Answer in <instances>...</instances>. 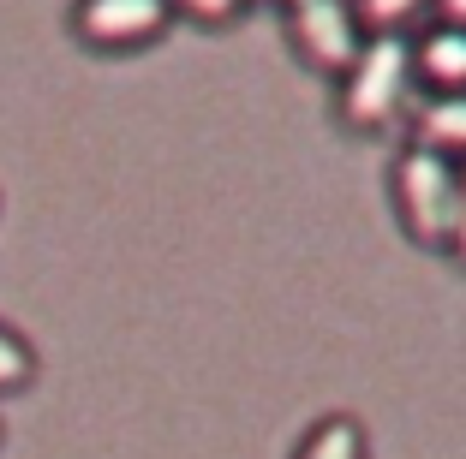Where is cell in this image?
<instances>
[{
	"label": "cell",
	"mask_w": 466,
	"mask_h": 459,
	"mask_svg": "<svg viewBox=\"0 0 466 459\" xmlns=\"http://www.w3.org/2000/svg\"><path fill=\"white\" fill-rule=\"evenodd\" d=\"M30 370H36L30 346L13 334V328H0V388H18V382H30Z\"/></svg>",
	"instance_id": "9c48e42d"
},
{
	"label": "cell",
	"mask_w": 466,
	"mask_h": 459,
	"mask_svg": "<svg viewBox=\"0 0 466 459\" xmlns=\"http://www.w3.org/2000/svg\"><path fill=\"white\" fill-rule=\"evenodd\" d=\"M449 244H454V257L466 263V167H461V215H454V239Z\"/></svg>",
	"instance_id": "8fae6325"
},
{
	"label": "cell",
	"mask_w": 466,
	"mask_h": 459,
	"mask_svg": "<svg viewBox=\"0 0 466 459\" xmlns=\"http://www.w3.org/2000/svg\"><path fill=\"white\" fill-rule=\"evenodd\" d=\"M288 30L299 42V55L323 72H347L365 48V25H359L353 0H293Z\"/></svg>",
	"instance_id": "3957f363"
},
{
	"label": "cell",
	"mask_w": 466,
	"mask_h": 459,
	"mask_svg": "<svg viewBox=\"0 0 466 459\" xmlns=\"http://www.w3.org/2000/svg\"><path fill=\"white\" fill-rule=\"evenodd\" d=\"M431 0H359V25L370 36H383V30H400L412 13H425Z\"/></svg>",
	"instance_id": "ba28073f"
},
{
	"label": "cell",
	"mask_w": 466,
	"mask_h": 459,
	"mask_svg": "<svg viewBox=\"0 0 466 459\" xmlns=\"http://www.w3.org/2000/svg\"><path fill=\"white\" fill-rule=\"evenodd\" d=\"M299 459H365V430L353 418H323L305 435Z\"/></svg>",
	"instance_id": "52a82bcc"
},
{
	"label": "cell",
	"mask_w": 466,
	"mask_h": 459,
	"mask_svg": "<svg viewBox=\"0 0 466 459\" xmlns=\"http://www.w3.org/2000/svg\"><path fill=\"white\" fill-rule=\"evenodd\" d=\"M412 78H419V66H412V42L400 36V30L365 36L359 60L341 72V114H347V125H359V132L383 125L389 114L407 102Z\"/></svg>",
	"instance_id": "7a4b0ae2"
},
{
	"label": "cell",
	"mask_w": 466,
	"mask_h": 459,
	"mask_svg": "<svg viewBox=\"0 0 466 459\" xmlns=\"http://www.w3.org/2000/svg\"><path fill=\"white\" fill-rule=\"evenodd\" d=\"M167 6H179V13H192V18H204V25H228L246 0H167Z\"/></svg>",
	"instance_id": "30bf717a"
},
{
	"label": "cell",
	"mask_w": 466,
	"mask_h": 459,
	"mask_svg": "<svg viewBox=\"0 0 466 459\" xmlns=\"http://www.w3.org/2000/svg\"><path fill=\"white\" fill-rule=\"evenodd\" d=\"M167 0H78L72 18H78V36L96 42V48H132V42H150L167 25Z\"/></svg>",
	"instance_id": "277c9868"
},
{
	"label": "cell",
	"mask_w": 466,
	"mask_h": 459,
	"mask_svg": "<svg viewBox=\"0 0 466 459\" xmlns=\"http://www.w3.org/2000/svg\"><path fill=\"white\" fill-rule=\"evenodd\" d=\"M442 6V25H461L466 30V0H437Z\"/></svg>",
	"instance_id": "7c38bea8"
},
{
	"label": "cell",
	"mask_w": 466,
	"mask_h": 459,
	"mask_svg": "<svg viewBox=\"0 0 466 459\" xmlns=\"http://www.w3.org/2000/svg\"><path fill=\"white\" fill-rule=\"evenodd\" d=\"M412 66L431 90H466V30L461 25H431L412 42Z\"/></svg>",
	"instance_id": "5b68a950"
},
{
	"label": "cell",
	"mask_w": 466,
	"mask_h": 459,
	"mask_svg": "<svg viewBox=\"0 0 466 459\" xmlns=\"http://www.w3.org/2000/svg\"><path fill=\"white\" fill-rule=\"evenodd\" d=\"M395 203L412 239L449 244L454 215H461V167H454V155H442L431 144H407L395 155Z\"/></svg>",
	"instance_id": "6da1fadb"
},
{
	"label": "cell",
	"mask_w": 466,
	"mask_h": 459,
	"mask_svg": "<svg viewBox=\"0 0 466 459\" xmlns=\"http://www.w3.org/2000/svg\"><path fill=\"white\" fill-rule=\"evenodd\" d=\"M419 144L442 155H466V90H431L419 108Z\"/></svg>",
	"instance_id": "8992f818"
},
{
	"label": "cell",
	"mask_w": 466,
	"mask_h": 459,
	"mask_svg": "<svg viewBox=\"0 0 466 459\" xmlns=\"http://www.w3.org/2000/svg\"><path fill=\"white\" fill-rule=\"evenodd\" d=\"M288 6H293V0H288Z\"/></svg>",
	"instance_id": "4fadbf2b"
}]
</instances>
